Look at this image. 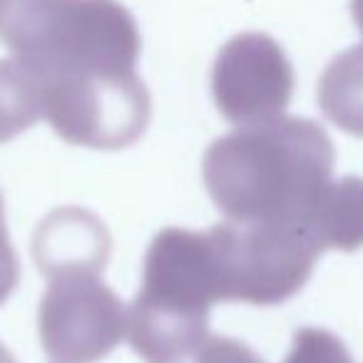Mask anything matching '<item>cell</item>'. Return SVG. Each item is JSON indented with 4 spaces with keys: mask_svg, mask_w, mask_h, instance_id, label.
Returning <instances> with one entry per match:
<instances>
[{
    "mask_svg": "<svg viewBox=\"0 0 363 363\" xmlns=\"http://www.w3.org/2000/svg\"><path fill=\"white\" fill-rule=\"evenodd\" d=\"M351 16L356 21L358 30L363 33V0H351Z\"/></svg>",
    "mask_w": 363,
    "mask_h": 363,
    "instance_id": "14",
    "label": "cell"
},
{
    "mask_svg": "<svg viewBox=\"0 0 363 363\" xmlns=\"http://www.w3.org/2000/svg\"><path fill=\"white\" fill-rule=\"evenodd\" d=\"M284 363H356L343 346L341 338H336L326 328L306 326L298 328L294 336L291 351Z\"/></svg>",
    "mask_w": 363,
    "mask_h": 363,
    "instance_id": "11",
    "label": "cell"
},
{
    "mask_svg": "<svg viewBox=\"0 0 363 363\" xmlns=\"http://www.w3.org/2000/svg\"><path fill=\"white\" fill-rule=\"evenodd\" d=\"M318 105L333 125L363 140V45L346 50L323 70Z\"/></svg>",
    "mask_w": 363,
    "mask_h": 363,
    "instance_id": "9",
    "label": "cell"
},
{
    "mask_svg": "<svg viewBox=\"0 0 363 363\" xmlns=\"http://www.w3.org/2000/svg\"><path fill=\"white\" fill-rule=\"evenodd\" d=\"M0 363H16V358L11 356V351L3 343H0Z\"/></svg>",
    "mask_w": 363,
    "mask_h": 363,
    "instance_id": "15",
    "label": "cell"
},
{
    "mask_svg": "<svg viewBox=\"0 0 363 363\" xmlns=\"http://www.w3.org/2000/svg\"><path fill=\"white\" fill-rule=\"evenodd\" d=\"M187 363H264V361L247 343L237 341V338L209 336V341Z\"/></svg>",
    "mask_w": 363,
    "mask_h": 363,
    "instance_id": "12",
    "label": "cell"
},
{
    "mask_svg": "<svg viewBox=\"0 0 363 363\" xmlns=\"http://www.w3.org/2000/svg\"><path fill=\"white\" fill-rule=\"evenodd\" d=\"M222 301L207 232L172 227L150 244L142 289L127 308V338L145 363H187L209 341Z\"/></svg>",
    "mask_w": 363,
    "mask_h": 363,
    "instance_id": "3",
    "label": "cell"
},
{
    "mask_svg": "<svg viewBox=\"0 0 363 363\" xmlns=\"http://www.w3.org/2000/svg\"><path fill=\"white\" fill-rule=\"evenodd\" d=\"M311 232L323 252H353L363 247V179L343 177L328 184L311 217Z\"/></svg>",
    "mask_w": 363,
    "mask_h": 363,
    "instance_id": "8",
    "label": "cell"
},
{
    "mask_svg": "<svg viewBox=\"0 0 363 363\" xmlns=\"http://www.w3.org/2000/svg\"><path fill=\"white\" fill-rule=\"evenodd\" d=\"M0 40L43 85V105L137 77L140 30L115 0H0Z\"/></svg>",
    "mask_w": 363,
    "mask_h": 363,
    "instance_id": "2",
    "label": "cell"
},
{
    "mask_svg": "<svg viewBox=\"0 0 363 363\" xmlns=\"http://www.w3.org/2000/svg\"><path fill=\"white\" fill-rule=\"evenodd\" d=\"M21 277V269H18L16 252L11 247V239L6 232V217H3V197H0V303L6 301L13 294Z\"/></svg>",
    "mask_w": 363,
    "mask_h": 363,
    "instance_id": "13",
    "label": "cell"
},
{
    "mask_svg": "<svg viewBox=\"0 0 363 363\" xmlns=\"http://www.w3.org/2000/svg\"><path fill=\"white\" fill-rule=\"evenodd\" d=\"M219 112L237 127L284 115L294 95V67L274 38L244 33L222 48L212 72Z\"/></svg>",
    "mask_w": 363,
    "mask_h": 363,
    "instance_id": "6",
    "label": "cell"
},
{
    "mask_svg": "<svg viewBox=\"0 0 363 363\" xmlns=\"http://www.w3.org/2000/svg\"><path fill=\"white\" fill-rule=\"evenodd\" d=\"M38 326L52 363H97L127 338V308L97 272H65L50 279Z\"/></svg>",
    "mask_w": 363,
    "mask_h": 363,
    "instance_id": "5",
    "label": "cell"
},
{
    "mask_svg": "<svg viewBox=\"0 0 363 363\" xmlns=\"http://www.w3.org/2000/svg\"><path fill=\"white\" fill-rule=\"evenodd\" d=\"M222 301L274 306L303 289L323 247L298 224L224 222L207 232Z\"/></svg>",
    "mask_w": 363,
    "mask_h": 363,
    "instance_id": "4",
    "label": "cell"
},
{
    "mask_svg": "<svg viewBox=\"0 0 363 363\" xmlns=\"http://www.w3.org/2000/svg\"><path fill=\"white\" fill-rule=\"evenodd\" d=\"M333 142L323 127L281 115L217 140L204 155L202 174L227 222L311 229L313 212L333 182Z\"/></svg>",
    "mask_w": 363,
    "mask_h": 363,
    "instance_id": "1",
    "label": "cell"
},
{
    "mask_svg": "<svg viewBox=\"0 0 363 363\" xmlns=\"http://www.w3.org/2000/svg\"><path fill=\"white\" fill-rule=\"evenodd\" d=\"M45 120L40 77L18 57L0 60V145Z\"/></svg>",
    "mask_w": 363,
    "mask_h": 363,
    "instance_id": "10",
    "label": "cell"
},
{
    "mask_svg": "<svg viewBox=\"0 0 363 363\" xmlns=\"http://www.w3.org/2000/svg\"><path fill=\"white\" fill-rule=\"evenodd\" d=\"M110 234L107 227L77 207L52 212L35 234V262L48 279L65 272H97L110 259Z\"/></svg>",
    "mask_w": 363,
    "mask_h": 363,
    "instance_id": "7",
    "label": "cell"
}]
</instances>
